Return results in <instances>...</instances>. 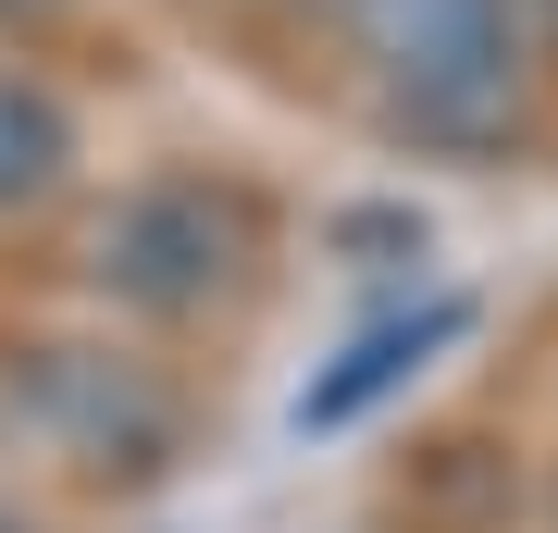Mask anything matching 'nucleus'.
Masks as SVG:
<instances>
[{"instance_id":"nucleus-8","label":"nucleus","mask_w":558,"mask_h":533,"mask_svg":"<svg viewBox=\"0 0 558 533\" xmlns=\"http://www.w3.org/2000/svg\"><path fill=\"white\" fill-rule=\"evenodd\" d=\"M546 533H558V484H546Z\"/></svg>"},{"instance_id":"nucleus-7","label":"nucleus","mask_w":558,"mask_h":533,"mask_svg":"<svg viewBox=\"0 0 558 533\" xmlns=\"http://www.w3.org/2000/svg\"><path fill=\"white\" fill-rule=\"evenodd\" d=\"M0 533H38V521H13V509H0Z\"/></svg>"},{"instance_id":"nucleus-2","label":"nucleus","mask_w":558,"mask_h":533,"mask_svg":"<svg viewBox=\"0 0 558 533\" xmlns=\"http://www.w3.org/2000/svg\"><path fill=\"white\" fill-rule=\"evenodd\" d=\"M236 261H248V198L236 186L149 174V186H124L100 211L87 286H100L112 311H137V323H186V311H211V298L236 286Z\"/></svg>"},{"instance_id":"nucleus-3","label":"nucleus","mask_w":558,"mask_h":533,"mask_svg":"<svg viewBox=\"0 0 558 533\" xmlns=\"http://www.w3.org/2000/svg\"><path fill=\"white\" fill-rule=\"evenodd\" d=\"M0 435L75 459V472H161V459H174V410H161L137 373L87 360V348H25L13 373H0Z\"/></svg>"},{"instance_id":"nucleus-6","label":"nucleus","mask_w":558,"mask_h":533,"mask_svg":"<svg viewBox=\"0 0 558 533\" xmlns=\"http://www.w3.org/2000/svg\"><path fill=\"white\" fill-rule=\"evenodd\" d=\"M0 13H13V25H25V13H62V0H0Z\"/></svg>"},{"instance_id":"nucleus-9","label":"nucleus","mask_w":558,"mask_h":533,"mask_svg":"<svg viewBox=\"0 0 558 533\" xmlns=\"http://www.w3.org/2000/svg\"><path fill=\"white\" fill-rule=\"evenodd\" d=\"M546 38H558V0H546Z\"/></svg>"},{"instance_id":"nucleus-4","label":"nucleus","mask_w":558,"mask_h":533,"mask_svg":"<svg viewBox=\"0 0 558 533\" xmlns=\"http://www.w3.org/2000/svg\"><path fill=\"white\" fill-rule=\"evenodd\" d=\"M459 336H472V298H422V311L373 323V336H348V360H336V373H311L286 422H299V435H348L360 410H385L398 385H422V373H435Z\"/></svg>"},{"instance_id":"nucleus-1","label":"nucleus","mask_w":558,"mask_h":533,"mask_svg":"<svg viewBox=\"0 0 558 533\" xmlns=\"http://www.w3.org/2000/svg\"><path fill=\"white\" fill-rule=\"evenodd\" d=\"M348 38L373 62L385 112L435 149H497L521 124V75H534V38H521L509 0H348Z\"/></svg>"},{"instance_id":"nucleus-5","label":"nucleus","mask_w":558,"mask_h":533,"mask_svg":"<svg viewBox=\"0 0 558 533\" xmlns=\"http://www.w3.org/2000/svg\"><path fill=\"white\" fill-rule=\"evenodd\" d=\"M62 174H75V112L38 75H0V211H38Z\"/></svg>"}]
</instances>
